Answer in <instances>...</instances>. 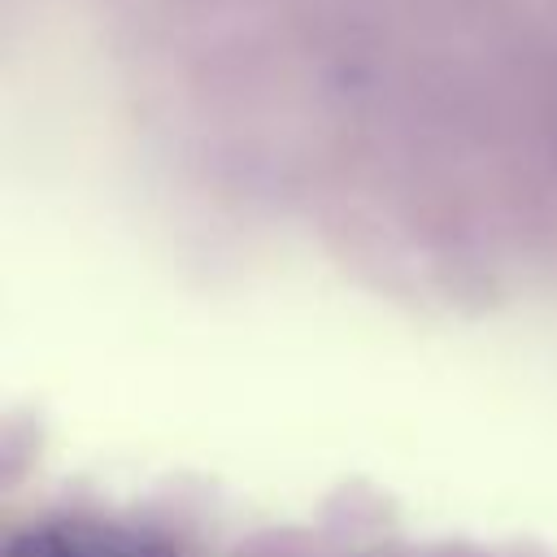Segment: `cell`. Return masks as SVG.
Listing matches in <instances>:
<instances>
[{"label":"cell","instance_id":"cell-1","mask_svg":"<svg viewBox=\"0 0 557 557\" xmlns=\"http://www.w3.org/2000/svg\"><path fill=\"white\" fill-rule=\"evenodd\" d=\"M9 557H174L161 540L113 522H44L9 544Z\"/></svg>","mask_w":557,"mask_h":557}]
</instances>
